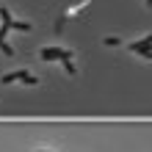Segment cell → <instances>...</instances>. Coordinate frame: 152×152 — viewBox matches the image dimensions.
Returning a JSON list of instances; mask_svg holds the SVG:
<instances>
[{"instance_id": "1", "label": "cell", "mask_w": 152, "mask_h": 152, "mask_svg": "<svg viewBox=\"0 0 152 152\" xmlns=\"http://www.w3.org/2000/svg\"><path fill=\"white\" fill-rule=\"evenodd\" d=\"M39 58L42 61H72V53L61 50V47H44V50H39Z\"/></svg>"}, {"instance_id": "2", "label": "cell", "mask_w": 152, "mask_h": 152, "mask_svg": "<svg viewBox=\"0 0 152 152\" xmlns=\"http://www.w3.org/2000/svg\"><path fill=\"white\" fill-rule=\"evenodd\" d=\"M130 50H133V53H141V50H152V33H149V36H144L141 42H130Z\"/></svg>"}, {"instance_id": "3", "label": "cell", "mask_w": 152, "mask_h": 152, "mask_svg": "<svg viewBox=\"0 0 152 152\" xmlns=\"http://www.w3.org/2000/svg\"><path fill=\"white\" fill-rule=\"evenodd\" d=\"M88 3H91V0H80L77 6H72V8H69V11L64 14V20H72V17H77L80 11H86V8H88Z\"/></svg>"}, {"instance_id": "4", "label": "cell", "mask_w": 152, "mask_h": 152, "mask_svg": "<svg viewBox=\"0 0 152 152\" xmlns=\"http://www.w3.org/2000/svg\"><path fill=\"white\" fill-rule=\"evenodd\" d=\"M25 75H28L25 69H20V72H8V75H3V77H0V83H3V86H8V83H17V80H22Z\"/></svg>"}, {"instance_id": "5", "label": "cell", "mask_w": 152, "mask_h": 152, "mask_svg": "<svg viewBox=\"0 0 152 152\" xmlns=\"http://www.w3.org/2000/svg\"><path fill=\"white\" fill-rule=\"evenodd\" d=\"M20 83H25V86H39V80L33 77V75H25V77L20 80Z\"/></svg>"}, {"instance_id": "6", "label": "cell", "mask_w": 152, "mask_h": 152, "mask_svg": "<svg viewBox=\"0 0 152 152\" xmlns=\"http://www.w3.org/2000/svg\"><path fill=\"white\" fill-rule=\"evenodd\" d=\"M0 50H3V56H14V50L6 44V39H0Z\"/></svg>"}, {"instance_id": "7", "label": "cell", "mask_w": 152, "mask_h": 152, "mask_svg": "<svg viewBox=\"0 0 152 152\" xmlns=\"http://www.w3.org/2000/svg\"><path fill=\"white\" fill-rule=\"evenodd\" d=\"M61 64H64V69H66L69 75H75V64H72V61H61Z\"/></svg>"}, {"instance_id": "8", "label": "cell", "mask_w": 152, "mask_h": 152, "mask_svg": "<svg viewBox=\"0 0 152 152\" xmlns=\"http://www.w3.org/2000/svg\"><path fill=\"white\" fill-rule=\"evenodd\" d=\"M138 56H141V58H147V61H152V50H141Z\"/></svg>"}, {"instance_id": "9", "label": "cell", "mask_w": 152, "mask_h": 152, "mask_svg": "<svg viewBox=\"0 0 152 152\" xmlns=\"http://www.w3.org/2000/svg\"><path fill=\"white\" fill-rule=\"evenodd\" d=\"M105 44H108V47H116V44H119V39H113V36H108V39H105Z\"/></svg>"}, {"instance_id": "10", "label": "cell", "mask_w": 152, "mask_h": 152, "mask_svg": "<svg viewBox=\"0 0 152 152\" xmlns=\"http://www.w3.org/2000/svg\"><path fill=\"white\" fill-rule=\"evenodd\" d=\"M144 3H147V6H149V8H152V0H144Z\"/></svg>"}, {"instance_id": "11", "label": "cell", "mask_w": 152, "mask_h": 152, "mask_svg": "<svg viewBox=\"0 0 152 152\" xmlns=\"http://www.w3.org/2000/svg\"><path fill=\"white\" fill-rule=\"evenodd\" d=\"M36 152H50V149H36Z\"/></svg>"}]
</instances>
